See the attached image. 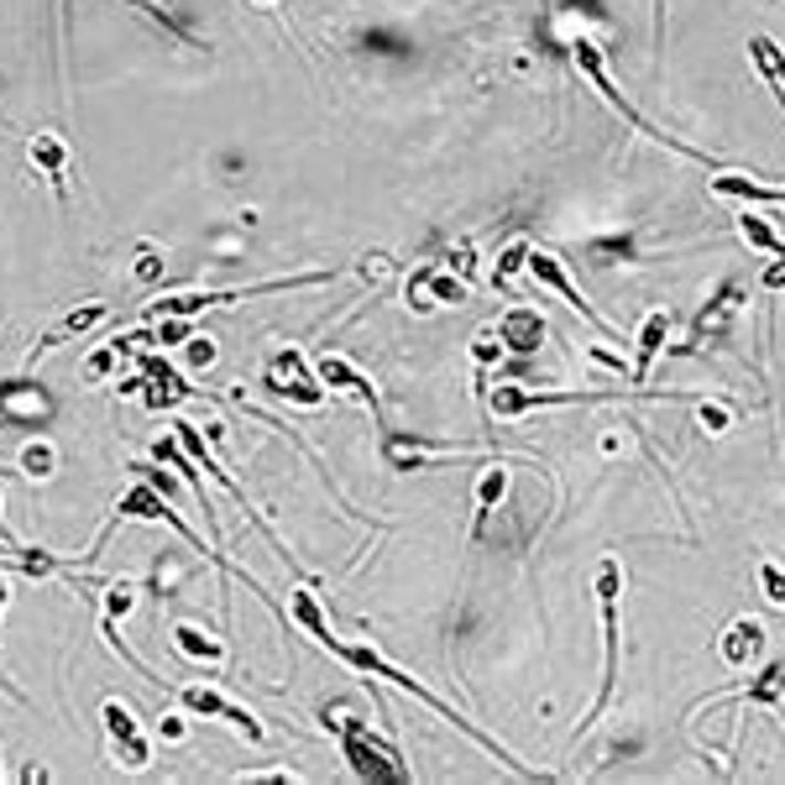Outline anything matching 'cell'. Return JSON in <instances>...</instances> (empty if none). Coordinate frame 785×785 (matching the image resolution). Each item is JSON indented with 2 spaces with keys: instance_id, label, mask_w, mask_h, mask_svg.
<instances>
[{
  "instance_id": "1",
  "label": "cell",
  "mask_w": 785,
  "mask_h": 785,
  "mask_svg": "<svg viewBox=\"0 0 785 785\" xmlns=\"http://www.w3.org/2000/svg\"><path fill=\"white\" fill-rule=\"evenodd\" d=\"M325 649H330V655H341L346 665H357V670H367V676H383V681L403 686V691H409V697H420L424 707H435V712H441V718H450V723L462 728L466 739H477V744H482V749H492V760H503V765L513 770V775H529V770H523L519 760H513V754H503V749H498V744H492V739H487L482 728H471V723H466V718H462V712H456V707L445 702V697H435V691H429V686H420V681H414V676H409V670H393V665H388L383 655H378V649H367V645H336V639H330V645H325Z\"/></svg>"
},
{
  "instance_id": "2",
  "label": "cell",
  "mask_w": 785,
  "mask_h": 785,
  "mask_svg": "<svg viewBox=\"0 0 785 785\" xmlns=\"http://www.w3.org/2000/svg\"><path fill=\"white\" fill-rule=\"evenodd\" d=\"M336 273H299V278H273V283H246V288H210V294H173V299H158L141 309V320H189V315H204V309H225L236 299H262V294H283V288H315V283H330Z\"/></svg>"
},
{
  "instance_id": "3",
  "label": "cell",
  "mask_w": 785,
  "mask_h": 785,
  "mask_svg": "<svg viewBox=\"0 0 785 785\" xmlns=\"http://www.w3.org/2000/svg\"><path fill=\"white\" fill-rule=\"evenodd\" d=\"M330 723H336V733H341V749H346L351 775H362V781H403V775H409V765H403L399 754H393L378 733H367L346 707H330Z\"/></svg>"
},
{
  "instance_id": "4",
  "label": "cell",
  "mask_w": 785,
  "mask_h": 785,
  "mask_svg": "<svg viewBox=\"0 0 785 785\" xmlns=\"http://www.w3.org/2000/svg\"><path fill=\"white\" fill-rule=\"evenodd\" d=\"M618 597H624V565L603 561V565H597V613H603L607 670H603V697H597V707H592V718H586V723H597L607 707H613V691H618Z\"/></svg>"
},
{
  "instance_id": "5",
  "label": "cell",
  "mask_w": 785,
  "mask_h": 785,
  "mask_svg": "<svg viewBox=\"0 0 785 785\" xmlns=\"http://www.w3.org/2000/svg\"><path fill=\"white\" fill-rule=\"evenodd\" d=\"M571 53H576V68H582L586 79H592V84H597V89H603V100H607V105H618V116H624L628 126H639V131H645V137L665 141V147H670V152H681V158H702V162H707V152H691V147H686V141L665 137L660 126H649L645 116H639V110H634V105H628L624 95H618V84L607 79V68H603V53H597V42H592V38H576V42H571Z\"/></svg>"
},
{
  "instance_id": "6",
  "label": "cell",
  "mask_w": 785,
  "mask_h": 785,
  "mask_svg": "<svg viewBox=\"0 0 785 785\" xmlns=\"http://www.w3.org/2000/svg\"><path fill=\"white\" fill-rule=\"evenodd\" d=\"M100 718H105V733H110V760H116V770H141L147 760H152V749H147L137 718H131V707L105 702Z\"/></svg>"
},
{
  "instance_id": "7",
  "label": "cell",
  "mask_w": 785,
  "mask_h": 785,
  "mask_svg": "<svg viewBox=\"0 0 785 785\" xmlns=\"http://www.w3.org/2000/svg\"><path fill=\"white\" fill-rule=\"evenodd\" d=\"M179 697V707L183 712H194V718H225V723H236L246 733V744H267L262 739V723L246 712V707H236V702H225L221 691H210V686H179L173 691Z\"/></svg>"
},
{
  "instance_id": "8",
  "label": "cell",
  "mask_w": 785,
  "mask_h": 785,
  "mask_svg": "<svg viewBox=\"0 0 785 785\" xmlns=\"http://www.w3.org/2000/svg\"><path fill=\"white\" fill-rule=\"evenodd\" d=\"M126 519H162L168 529H179V534H183L189 544H200V534H194V529H183V519H179V513H173L168 503H162V498L152 492V487H126V498L116 503L110 523H126ZM200 550H210V544H200ZM210 555H215V550H210ZM215 565H225L221 555H215Z\"/></svg>"
},
{
  "instance_id": "9",
  "label": "cell",
  "mask_w": 785,
  "mask_h": 785,
  "mask_svg": "<svg viewBox=\"0 0 785 785\" xmlns=\"http://www.w3.org/2000/svg\"><path fill=\"white\" fill-rule=\"evenodd\" d=\"M299 351H283L278 362H267V388L278 393V399H288V403H299V409H315V403H325V393H320V383H309L299 372Z\"/></svg>"
},
{
  "instance_id": "10",
  "label": "cell",
  "mask_w": 785,
  "mask_h": 785,
  "mask_svg": "<svg viewBox=\"0 0 785 785\" xmlns=\"http://www.w3.org/2000/svg\"><path fill=\"white\" fill-rule=\"evenodd\" d=\"M529 273H534V278H540L544 288H555V294H561L565 304H576V315H582L586 325H597V330H607V325L597 320V309L586 304V294H582V288H576L571 278H565V267H561L555 257H550V252H540V246H529Z\"/></svg>"
},
{
  "instance_id": "11",
  "label": "cell",
  "mask_w": 785,
  "mask_h": 785,
  "mask_svg": "<svg viewBox=\"0 0 785 785\" xmlns=\"http://www.w3.org/2000/svg\"><path fill=\"white\" fill-rule=\"evenodd\" d=\"M110 315V304L105 299H89V304H79V309H68L53 330H42V341L26 351V362H38L42 351H53V346H63V341H74V336H84V330H95V325Z\"/></svg>"
},
{
  "instance_id": "12",
  "label": "cell",
  "mask_w": 785,
  "mask_h": 785,
  "mask_svg": "<svg viewBox=\"0 0 785 785\" xmlns=\"http://www.w3.org/2000/svg\"><path fill=\"white\" fill-rule=\"evenodd\" d=\"M315 372H320V383L325 388H336V393H351V399H362L372 414H383V403H378V393H372V383H367L357 367L346 362V357H320L315 362Z\"/></svg>"
},
{
  "instance_id": "13",
  "label": "cell",
  "mask_w": 785,
  "mask_h": 785,
  "mask_svg": "<svg viewBox=\"0 0 785 785\" xmlns=\"http://www.w3.org/2000/svg\"><path fill=\"white\" fill-rule=\"evenodd\" d=\"M26 152H32V168L47 179V189L63 200V162H68V147H63V137H59V131H38Z\"/></svg>"
},
{
  "instance_id": "14",
  "label": "cell",
  "mask_w": 785,
  "mask_h": 785,
  "mask_svg": "<svg viewBox=\"0 0 785 785\" xmlns=\"http://www.w3.org/2000/svg\"><path fill=\"white\" fill-rule=\"evenodd\" d=\"M544 341V315H529V309H513L503 320V346L513 351H534Z\"/></svg>"
},
{
  "instance_id": "15",
  "label": "cell",
  "mask_w": 785,
  "mask_h": 785,
  "mask_svg": "<svg viewBox=\"0 0 785 785\" xmlns=\"http://www.w3.org/2000/svg\"><path fill=\"white\" fill-rule=\"evenodd\" d=\"M665 330H670V320H665V315H649V320H645V330H639V357H634V383H645V378H649V367H655V357H660Z\"/></svg>"
},
{
  "instance_id": "16",
  "label": "cell",
  "mask_w": 785,
  "mask_h": 785,
  "mask_svg": "<svg viewBox=\"0 0 785 785\" xmlns=\"http://www.w3.org/2000/svg\"><path fill=\"white\" fill-rule=\"evenodd\" d=\"M749 53H754L760 74H765L770 89H775V95H781V105H785V53L770 38H754V42H749Z\"/></svg>"
},
{
  "instance_id": "17",
  "label": "cell",
  "mask_w": 785,
  "mask_h": 785,
  "mask_svg": "<svg viewBox=\"0 0 785 785\" xmlns=\"http://www.w3.org/2000/svg\"><path fill=\"white\" fill-rule=\"evenodd\" d=\"M294 618H299V624L309 628V639H315V645H330V639H336V634H330V624H325V613H320V603H315V592H309V586H299V592H294Z\"/></svg>"
},
{
  "instance_id": "18",
  "label": "cell",
  "mask_w": 785,
  "mask_h": 785,
  "mask_svg": "<svg viewBox=\"0 0 785 785\" xmlns=\"http://www.w3.org/2000/svg\"><path fill=\"white\" fill-rule=\"evenodd\" d=\"M173 645H179V655H189V660H210V665L225 660V649L215 645L210 634H200V628H189V624L173 628Z\"/></svg>"
},
{
  "instance_id": "19",
  "label": "cell",
  "mask_w": 785,
  "mask_h": 785,
  "mask_svg": "<svg viewBox=\"0 0 785 785\" xmlns=\"http://www.w3.org/2000/svg\"><path fill=\"white\" fill-rule=\"evenodd\" d=\"M712 194H733V200H775V204H785V189H765V183L744 179V173H723V179L712 183Z\"/></svg>"
},
{
  "instance_id": "20",
  "label": "cell",
  "mask_w": 785,
  "mask_h": 785,
  "mask_svg": "<svg viewBox=\"0 0 785 785\" xmlns=\"http://www.w3.org/2000/svg\"><path fill=\"white\" fill-rule=\"evenodd\" d=\"M781 691H785V665H781V660H775V665H765V670H760V681L749 686V697H754V702L775 707V712H781V718H785V702H781Z\"/></svg>"
},
{
  "instance_id": "21",
  "label": "cell",
  "mask_w": 785,
  "mask_h": 785,
  "mask_svg": "<svg viewBox=\"0 0 785 785\" xmlns=\"http://www.w3.org/2000/svg\"><path fill=\"white\" fill-rule=\"evenodd\" d=\"M137 603V582H110L105 586V603H100V618H126Z\"/></svg>"
},
{
  "instance_id": "22",
  "label": "cell",
  "mask_w": 785,
  "mask_h": 785,
  "mask_svg": "<svg viewBox=\"0 0 785 785\" xmlns=\"http://www.w3.org/2000/svg\"><path fill=\"white\" fill-rule=\"evenodd\" d=\"M744 236H749L754 246H765V252H775V262L785 267V242L775 236V231H770L765 221H754V215H744Z\"/></svg>"
},
{
  "instance_id": "23",
  "label": "cell",
  "mask_w": 785,
  "mask_h": 785,
  "mask_svg": "<svg viewBox=\"0 0 785 785\" xmlns=\"http://www.w3.org/2000/svg\"><path fill=\"white\" fill-rule=\"evenodd\" d=\"M21 466H26L32 477H47V471H53V450H47V441L26 445V450H21Z\"/></svg>"
},
{
  "instance_id": "24",
  "label": "cell",
  "mask_w": 785,
  "mask_h": 785,
  "mask_svg": "<svg viewBox=\"0 0 785 785\" xmlns=\"http://www.w3.org/2000/svg\"><path fill=\"white\" fill-rule=\"evenodd\" d=\"M519 267H529V242H513L503 257H498V283H508Z\"/></svg>"
},
{
  "instance_id": "25",
  "label": "cell",
  "mask_w": 785,
  "mask_h": 785,
  "mask_svg": "<svg viewBox=\"0 0 785 785\" xmlns=\"http://www.w3.org/2000/svg\"><path fill=\"white\" fill-rule=\"evenodd\" d=\"M760 645V628H739V634H733V639H728V660H754V655H749V649Z\"/></svg>"
},
{
  "instance_id": "26",
  "label": "cell",
  "mask_w": 785,
  "mask_h": 785,
  "mask_svg": "<svg viewBox=\"0 0 785 785\" xmlns=\"http://www.w3.org/2000/svg\"><path fill=\"white\" fill-rule=\"evenodd\" d=\"M760 582H765V597H770V603L785 607V571H781V565H765V571H760Z\"/></svg>"
},
{
  "instance_id": "27",
  "label": "cell",
  "mask_w": 785,
  "mask_h": 785,
  "mask_svg": "<svg viewBox=\"0 0 785 785\" xmlns=\"http://www.w3.org/2000/svg\"><path fill=\"white\" fill-rule=\"evenodd\" d=\"M137 278H141V283L162 278V257H158V252H141V267H137Z\"/></svg>"
},
{
  "instance_id": "28",
  "label": "cell",
  "mask_w": 785,
  "mask_h": 785,
  "mask_svg": "<svg viewBox=\"0 0 785 785\" xmlns=\"http://www.w3.org/2000/svg\"><path fill=\"white\" fill-rule=\"evenodd\" d=\"M210 362H215V346H210V341L189 346V367H210Z\"/></svg>"
},
{
  "instance_id": "29",
  "label": "cell",
  "mask_w": 785,
  "mask_h": 785,
  "mask_svg": "<svg viewBox=\"0 0 785 785\" xmlns=\"http://www.w3.org/2000/svg\"><path fill=\"white\" fill-rule=\"evenodd\" d=\"M162 733H168V744H183V723H179V718H168V723H162Z\"/></svg>"
},
{
  "instance_id": "30",
  "label": "cell",
  "mask_w": 785,
  "mask_h": 785,
  "mask_svg": "<svg viewBox=\"0 0 785 785\" xmlns=\"http://www.w3.org/2000/svg\"><path fill=\"white\" fill-rule=\"evenodd\" d=\"M0 781H6V770H0Z\"/></svg>"
},
{
  "instance_id": "31",
  "label": "cell",
  "mask_w": 785,
  "mask_h": 785,
  "mask_svg": "<svg viewBox=\"0 0 785 785\" xmlns=\"http://www.w3.org/2000/svg\"><path fill=\"white\" fill-rule=\"evenodd\" d=\"M262 6H267V0H262Z\"/></svg>"
},
{
  "instance_id": "32",
  "label": "cell",
  "mask_w": 785,
  "mask_h": 785,
  "mask_svg": "<svg viewBox=\"0 0 785 785\" xmlns=\"http://www.w3.org/2000/svg\"><path fill=\"white\" fill-rule=\"evenodd\" d=\"M0 424H6V420H0Z\"/></svg>"
}]
</instances>
